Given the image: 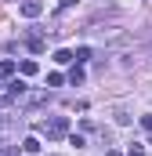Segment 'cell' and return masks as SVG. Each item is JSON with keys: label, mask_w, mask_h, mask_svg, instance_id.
I'll list each match as a JSON object with an SVG mask.
<instances>
[{"label": "cell", "mask_w": 152, "mask_h": 156, "mask_svg": "<svg viewBox=\"0 0 152 156\" xmlns=\"http://www.w3.org/2000/svg\"><path fill=\"white\" fill-rule=\"evenodd\" d=\"M62 80H65V76H62V73H51V76H47V87H58Z\"/></svg>", "instance_id": "7"}, {"label": "cell", "mask_w": 152, "mask_h": 156, "mask_svg": "<svg viewBox=\"0 0 152 156\" xmlns=\"http://www.w3.org/2000/svg\"><path fill=\"white\" fill-rule=\"evenodd\" d=\"M22 15L26 18H40L43 15V0H22Z\"/></svg>", "instance_id": "2"}, {"label": "cell", "mask_w": 152, "mask_h": 156, "mask_svg": "<svg viewBox=\"0 0 152 156\" xmlns=\"http://www.w3.org/2000/svg\"><path fill=\"white\" fill-rule=\"evenodd\" d=\"M54 62H58V66H69V62H73V51H54Z\"/></svg>", "instance_id": "5"}, {"label": "cell", "mask_w": 152, "mask_h": 156, "mask_svg": "<svg viewBox=\"0 0 152 156\" xmlns=\"http://www.w3.org/2000/svg\"><path fill=\"white\" fill-rule=\"evenodd\" d=\"M149 134H152V131H149Z\"/></svg>", "instance_id": "11"}, {"label": "cell", "mask_w": 152, "mask_h": 156, "mask_svg": "<svg viewBox=\"0 0 152 156\" xmlns=\"http://www.w3.org/2000/svg\"><path fill=\"white\" fill-rule=\"evenodd\" d=\"M18 69H22V76H33V73H36V62H33V58H26Z\"/></svg>", "instance_id": "6"}, {"label": "cell", "mask_w": 152, "mask_h": 156, "mask_svg": "<svg viewBox=\"0 0 152 156\" xmlns=\"http://www.w3.org/2000/svg\"><path fill=\"white\" fill-rule=\"evenodd\" d=\"M141 127H145V131H152V116H141Z\"/></svg>", "instance_id": "10"}, {"label": "cell", "mask_w": 152, "mask_h": 156, "mask_svg": "<svg viewBox=\"0 0 152 156\" xmlns=\"http://www.w3.org/2000/svg\"><path fill=\"white\" fill-rule=\"evenodd\" d=\"M22 149H26V156H36V153H40V142H36V138H26Z\"/></svg>", "instance_id": "4"}, {"label": "cell", "mask_w": 152, "mask_h": 156, "mask_svg": "<svg viewBox=\"0 0 152 156\" xmlns=\"http://www.w3.org/2000/svg\"><path fill=\"white\" fill-rule=\"evenodd\" d=\"M127 156H145V145H130V149H127Z\"/></svg>", "instance_id": "8"}, {"label": "cell", "mask_w": 152, "mask_h": 156, "mask_svg": "<svg viewBox=\"0 0 152 156\" xmlns=\"http://www.w3.org/2000/svg\"><path fill=\"white\" fill-rule=\"evenodd\" d=\"M73 4H76V0H58V11H69Z\"/></svg>", "instance_id": "9"}, {"label": "cell", "mask_w": 152, "mask_h": 156, "mask_svg": "<svg viewBox=\"0 0 152 156\" xmlns=\"http://www.w3.org/2000/svg\"><path fill=\"white\" fill-rule=\"evenodd\" d=\"M40 131H43L51 142H54V138H65V134H69V116H54V120H47Z\"/></svg>", "instance_id": "1"}, {"label": "cell", "mask_w": 152, "mask_h": 156, "mask_svg": "<svg viewBox=\"0 0 152 156\" xmlns=\"http://www.w3.org/2000/svg\"><path fill=\"white\" fill-rule=\"evenodd\" d=\"M7 76H15V62H11V58L0 62V80H7Z\"/></svg>", "instance_id": "3"}]
</instances>
